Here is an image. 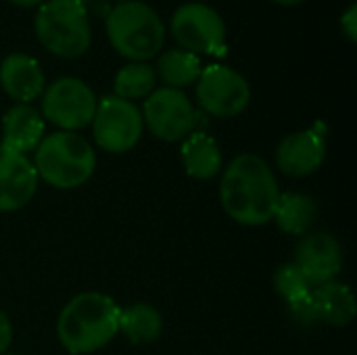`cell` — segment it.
Masks as SVG:
<instances>
[{
	"label": "cell",
	"mask_w": 357,
	"mask_h": 355,
	"mask_svg": "<svg viewBox=\"0 0 357 355\" xmlns=\"http://www.w3.org/2000/svg\"><path fill=\"white\" fill-rule=\"evenodd\" d=\"M119 333L134 345H146L161 337L163 318L151 303H134L119 312Z\"/></svg>",
	"instance_id": "obj_19"
},
{
	"label": "cell",
	"mask_w": 357,
	"mask_h": 355,
	"mask_svg": "<svg viewBox=\"0 0 357 355\" xmlns=\"http://www.w3.org/2000/svg\"><path fill=\"white\" fill-rule=\"evenodd\" d=\"M121 308L102 293H82L61 312L56 335L65 352L88 355L109 345L119 333Z\"/></svg>",
	"instance_id": "obj_2"
},
{
	"label": "cell",
	"mask_w": 357,
	"mask_h": 355,
	"mask_svg": "<svg viewBox=\"0 0 357 355\" xmlns=\"http://www.w3.org/2000/svg\"><path fill=\"white\" fill-rule=\"evenodd\" d=\"M44 138L42 115L31 105H15L2 117L0 153L25 155L38 149Z\"/></svg>",
	"instance_id": "obj_14"
},
{
	"label": "cell",
	"mask_w": 357,
	"mask_h": 355,
	"mask_svg": "<svg viewBox=\"0 0 357 355\" xmlns=\"http://www.w3.org/2000/svg\"><path fill=\"white\" fill-rule=\"evenodd\" d=\"M201 71H203V65L197 54L182 50V48H174L157 61L155 73H159V77L167 84V88L182 90L195 84Z\"/></svg>",
	"instance_id": "obj_20"
},
{
	"label": "cell",
	"mask_w": 357,
	"mask_h": 355,
	"mask_svg": "<svg viewBox=\"0 0 357 355\" xmlns=\"http://www.w3.org/2000/svg\"><path fill=\"white\" fill-rule=\"evenodd\" d=\"M31 163L38 178L46 184L69 190L90 180L96 167V153L84 136L61 130L42 138Z\"/></svg>",
	"instance_id": "obj_3"
},
{
	"label": "cell",
	"mask_w": 357,
	"mask_h": 355,
	"mask_svg": "<svg viewBox=\"0 0 357 355\" xmlns=\"http://www.w3.org/2000/svg\"><path fill=\"white\" fill-rule=\"evenodd\" d=\"M155 84H157L155 69L149 63L132 61L117 71L113 88H115V96L132 103L138 98H146L155 90Z\"/></svg>",
	"instance_id": "obj_21"
},
{
	"label": "cell",
	"mask_w": 357,
	"mask_h": 355,
	"mask_svg": "<svg viewBox=\"0 0 357 355\" xmlns=\"http://www.w3.org/2000/svg\"><path fill=\"white\" fill-rule=\"evenodd\" d=\"M197 100L209 115L228 119L247 109L251 100V88L236 69L215 63L203 67L197 80Z\"/></svg>",
	"instance_id": "obj_9"
},
{
	"label": "cell",
	"mask_w": 357,
	"mask_h": 355,
	"mask_svg": "<svg viewBox=\"0 0 357 355\" xmlns=\"http://www.w3.org/2000/svg\"><path fill=\"white\" fill-rule=\"evenodd\" d=\"M36 36L56 56H82L92 40L88 13L79 0H48L36 15Z\"/></svg>",
	"instance_id": "obj_5"
},
{
	"label": "cell",
	"mask_w": 357,
	"mask_h": 355,
	"mask_svg": "<svg viewBox=\"0 0 357 355\" xmlns=\"http://www.w3.org/2000/svg\"><path fill=\"white\" fill-rule=\"evenodd\" d=\"M2 355H15V354H2Z\"/></svg>",
	"instance_id": "obj_28"
},
{
	"label": "cell",
	"mask_w": 357,
	"mask_h": 355,
	"mask_svg": "<svg viewBox=\"0 0 357 355\" xmlns=\"http://www.w3.org/2000/svg\"><path fill=\"white\" fill-rule=\"evenodd\" d=\"M222 151L218 142L203 134L192 132L182 142V165L184 172L195 180H211L222 172Z\"/></svg>",
	"instance_id": "obj_17"
},
{
	"label": "cell",
	"mask_w": 357,
	"mask_h": 355,
	"mask_svg": "<svg viewBox=\"0 0 357 355\" xmlns=\"http://www.w3.org/2000/svg\"><path fill=\"white\" fill-rule=\"evenodd\" d=\"M312 301L316 308L318 322L328 326H347L356 318V297L347 285L326 282L312 291Z\"/></svg>",
	"instance_id": "obj_16"
},
{
	"label": "cell",
	"mask_w": 357,
	"mask_h": 355,
	"mask_svg": "<svg viewBox=\"0 0 357 355\" xmlns=\"http://www.w3.org/2000/svg\"><path fill=\"white\" fill-rule=\"evenodd\" d=\"M341 29L343 33L347 36L349 42H356L357 40V4H351L345 15L341 17Z\"/></svg>",
	"instance_id": "obj_24"
},
{
	"label": "cell",
	"mask_w": 357,
	"mask_h": 355,
	"mask_svg": "<svg viewBox=\"0 0 357 355\" xmlns=\"http://www.w3.org/2000/svg\"><path fill=\"white\" fill-rule=\"evenodd\" d=\"M13 343V326L8 316L0 310V355L6 354Z\"/></svg>",
	"instance_id": "obj_25"
},
{
	"label": "cell",
	"mask_w": 357,
	"mask_h": 355,
	"mask_svg": "<svg viewBox=\"0 0 357 355\" xmlns=\"http://www.w3.org/2000/svg\"><path fill=\"white\" fill-rule=\"evenodd\" d=\"M107 36L121 56L146 63L161 50L165 42V27L157 10L149 4L128 0L119 2L109 13Z\"/></svg>",
	"instance_id": "obj_4"
},
{
	"label": "cell",
	"mask_w": 357,
	"mask_h": 355,
	"mask_svg": "<svg viewBox=\"0 0 357 355\" xmlns=\"http://www.w3.org/2000/svg\"><path fill=\"white\" fill-rule=\"evenodd\" d=\"M326 159L324 134L310 128L282 138L276 149V165L291 178H305L320 169Z\"/></svg>",
	"instance_id": "obj_12"
},
{
	"label": "cell",
	"mask_w": 357,
	"mask_h": 355,
	"mask_svg": "<svg viewBox=\"0 0 357 355\" xmlns=\"http://www.w3.org/2000/svg\"><path fill=\"white\" fill-rule=\"evenodd\" d=\"M144 121L140 109L119 96H105L96 103V113L92 119L94 142L107 153H128L142 136Z\"/></svg>",
	"instance_id": "obj_6"
},
{
	"label": "cell",
	"mask_w": 357,
	"mask_h": 355,
	"mask_svg": "<svg viewBox=\"0 0 357 355\" xmlns=\"http://www.w3.org/2000/svg\"><path fill=\"white\" fill-rule=\"evenodd\" d=\"M312 287L333 282L343 270L341 243L328 232H314L301 239L293 262Z\"/></svg>",
	"instance_id": "obj_11"
},
{
	"label": "cell",
	"mask_w": 357,
	"mask_h": 355,
	"mask_svg": "<svg viewBox=\"0 0 357 355\" xmlns=\"http://www.w3.org/2000/svg\"><path fill=\"white\" fill-rule=\"evenodd\" d=\"M172 36L182 50L192 54H224L226 25L224 19L207 4L188 2L172 15Z\"/></svg>",
	"instance_id": "obj_7"
},
{
	"label": "cell",
	"mask_w": 357,
	"mask_h": 355,
	"mask_svg": "<svg viewBox=\"0 0 357 355\" xmlns=\"http://www.w3.org/2000/svg\"><path fill=\"white\" fill-rule=\"evenodd\" d=\"M274 289L276 293L289 303H299L303 299H307L312 295V285L307 282V278L303 276V272L291 262V264H282L276 274H274Z\"/></svg>",
	"instance_id": "obj_22"
},
{
	"label": "cell",
	"mask_w": 357,
	"mask_h": 355,
	"mask_svg": "<svg viewBox=\"0 0 357 355\" xmlns=\"http://www.w3.org/2000/svg\"><path fill=\"white\" fill-rule=\"evenodd\" d=\"M276 226L284 234L301 236L307 234V230L318 220V205L312 197L301 192H280L274 218Z\"/></svg>",
	"instance_id": "obj_18"
},
{
	"label": "cell",
	"mask_w": 357,
	"mask_h": 355,
	"mask_svg": "<svg viewBox=\"0 0 357 355\" xmlns=\"http://www.w3.org/2000/svg\"><path fill=\"white\" fill-rule=\"evenodd\" d=\"M280 199L276 176L270 163L243 153L224 169L220 182V203L224 211L241 226H266L272 222Z\"/></svg>",
	"instance_id": "obj_1"
},
{
	"label": "cell",
	"mask_w": 357,
	"mask_h": 355,
	"mask_svg": "<svg viewBox=\"0 0 357 355\" xmlns=\"http://www.w3.org/2000/svg\"><path fill=\"white\" fill-rule=\"evenodd\" d=\"M291 314H293L295 320L301 322V324H310V326H312V324L318 322V316H316V308H314L312 295H310L307 299L299 301V303H293V305H291Z\"/></svg>",
	"instance_id": "obj_23"
},
{
	"label": "cell",
	"mask_w": 357,
	"mask_h": 355,
	"mask_svg": "<svg viewBox=\"0 0 357 355\" xmlns=\"http://www.w3.org/2000/svg\"><path fill=\"white\" fill-rule=\"evenodd\" d=\"M0 86L19 105L31 103L44 92V73L40 63L29 54H8L0 63Z\"/></svg>",
	"instance_id": "obj_15"
},
{
	"label": "cell",
	"mask_w": 357,
	"mask_h": 355,
	"mask_svg": "<svg viewBox=\"0 0 357 355\" xmlns=\"http://www.w3.org/2000/svg\"><path fill=\"white\" fill-rule=\"evenodd\" d=\"M272 2H278V4H284V6H293V4H301L305 0H272Z\"/></svg>",
	"instance_id": "obj_27"
},
{
	"label": "cell",
	"mask_w": 357,
	"mask_h": 355,
	"mask_svg": "<svg viewBox=\"0 0 357 355\" xmlns=\"http://www.w3.org/2000/svg\"><path fill=\"white\" fill-rule=\"evenodd\" d=\"M96 96L92 88L77 77L54 80L42 96V115L63 128V132H77L92 123L96 113Z\"/></svg>",
	"instance_id": "obj_8"
},
{
	"label": "cell",
	"mask_w": 357,
	"mask_h": 355,
	"mask_svg": "<svg viewBox=\"0 0 357 355\" xmlns=\"http://www.w3.org/2000/svg\"><path fill=\"white\" fill-rule=\"evenodd\" d=\"M142 121L163 142H178L188 138L197 126V111L182 90L157 88L142 107Z\"/></svg>",
	"instance_id": "obj_10"
},
{
	"label": "cell",
	"mask_w": 357,
	"mask_h": 355,
	"mask_svg": "<svg viewBox=\"0 0 357 355\" xmlns=\"http://www.w3.org/2000/svg\"><path fill=\"white\" fill-rule=\"evenodd\" d=\"M38 172L27 155L0 153V213L23 209L38 190Z\"/></svg>",
	"instance_id": "obj_13"
},
{
	"label": "cell",
	"mask_w": 357,
	"mask_h": 355,
	"mask_svg": "<svg viewBox=\"0 0 357 355\" xmlns=\"http://www.w3.org/2000/svg\"><path fill=\"white\" fill-rule=\"evenodd\" d=\"M10 2L17 6H23V8H31V6H38L42 0H10Z\"/></svg>",
	"instance_id": "obj_26"
},
{
	"label": "cell",
	"mask_w": 357,
	"mask_h": 355,
	"mask_svg": "<svg viewBox=\"0 0 357 355\" xmlns=\"http://www.w3.org/2000/svg\"><path fill=\"white\" fill-rule=\"evenodd\" d=\"M119 2H128V0H119Z\"/></svg>",
	"instance_id": "obj_29"
}]
</instances>
